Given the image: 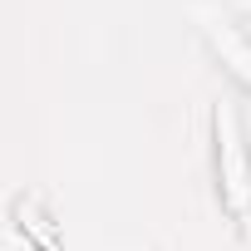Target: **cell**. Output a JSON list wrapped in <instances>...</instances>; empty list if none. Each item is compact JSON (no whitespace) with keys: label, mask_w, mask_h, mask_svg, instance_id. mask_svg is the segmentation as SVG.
<instances>
[{"label":"cell","mask_w":251,"mask_h":251,"mask_svg":"<svg viewBox=\"0 0 251 251\" xmlns=\"http://www.w3.org/2000/svg\"><path fill=\"white\" fill-rule=\"evenodd\" d=\"M212 133H217V197L226 217L251 236V148L231 103L212 108Z\"/></svg>","instance_id":"cell-1"},{"label":"cell","mask_w":251,"mask_h":251,"mask_svg":"<svg viewBox=\"0 0 251 251\" xmlns=\"http://www.w3.org/2000/svg\"><path fill=\"white\" fill-rule=\"evenodd\" d=\"M197 30H202V40L217 50V59L251 89V15H231V10H207V5H197Z\"/></svg>","instance_id":"cell-2"}]
</instances>
